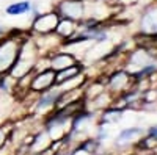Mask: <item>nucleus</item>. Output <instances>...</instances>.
<instances>
[{"instance_id":"20","label":"nucleus","mask_w":157,"mask_h":155,"mask_svg":"<svg viewBox=\"0 0 157 155\" xmlns=\"http://www.w3.org/2000/svg\"><path fill=\"white\" fill-rule=\"evenodd\" d=\"M143 155H157L155 152H149V153H143Z\"/></svg>"},{"instance_id":"3","label":"nucleus","mask_w":157,"mask_h":155,"mask_svg":"<svg viewBox=\"0 0 157 155\" xmlns=\"http://www.w3.org/2000/svg\"><path fill=\"white\" fill-rule=\"evenodd\" d=\"M137 85L134 75L124 68H116L107 72V89L115 96H121Z\"/></svg>"},{"instance_id":"9","label":"nucleus","mask_w":157,"mask_h":155,"mask_svg":"<svg viewBox=\"0 0 157 155\" xmlns=\"http://www.w3.org/2000/svg\"><path fill=\"white\" fill-rule=\"evenodd\" d=\"M54 144V139L50 138L49 132L44 128V125L39 128L36 133H33L30 143H29V155H35V153H41V152H46L47 149L52 147Z\"/></svg>"},{"instance_id":"19","label":"nucleus","mask_w":157,"mask_h":155,"mask_svg":"<svg viewBox=\"0 0 157 155\" xmlns=\"http://www.w3.org/2000/svg\"><path fill=\"white\" fill-rule=\"evenodd\" d=\"M5 33H6V30H5V28L2 27V25H0V39H2V38H3V35H5Z\"/></svg>"},{"instance_id":"4","label":"nucleus","mask_w":157,"mask_h":155,"mask_svg":"<svg viewBox=\"0 0 157 155\" xmlns=\"http://www.w3.org/2000/svg\"><path fill=\"white\" fill-rule=\"evenodd\" d=\"M60 17L61 16L58 14L55 9L35 13V17L32 20V27H30V33H33L35 36L55 33L57 25L60 22Z\"/></svg>"},{"instance_id":"21","label":"nucleus","mask_w":157,"mask_h":155,"mask_svg":"<svg viewBox=\"0 0 157 155\" xmlns=\"http://www.w3.org/2000/svg\"><path fill=\"white\" fill-rule=\"evenodd\" d=\"M154 3H155V5H157V0H155V2H154Z\"/></svg>"},{"instance_id":"8","label":"nucleus","mask_w":157,"mask_h":155,"mask_svg":"<svg viewBox=\"0 0 157 155\" xmlns=\"http://www.w3.org/2000/svg\"><path fill=\"white\" fill-rule=\"evenodd\" d=\"M77 63H80V60L77 58V55H74L72 52L64 50V49H60V50L54 52V54L49 57V68H52L57 72L72 66V64H77Z\"/></svg>"},{"instance_id":"10","label":"nucleus","mask_w":157,"mask_h":155,"mask_svg":"<svg viewBox=\"0 0 157 155\" xmlns=\"http://www.w3.org/2000/svg\"><path fill=\"white\" fill-rule=\"evenodd\" d=\"M77 33H78V22L77 20H72L69 17H60V22L57 25L55 35L60 38L63 42L71 39V38L75 36Z\"/></svg>"},{"instance_id":"18","label":"nucleus","mask_w":157,"mask_h":155,"mask_svg":"<svg viewBox=\"0 0 157 155\" xmlns=\"http://www.w3.org/2000/svg\"><path fill=\"white\" fill-rule=\"evenodd\" d=\"M94 2H104V3H112V5H113L116 0H94Z\"/></svg>"},{"instance_id":"17","label":"nucleus","mask_w":157,"mask_h":155,"mask_svg":"<svg viewBox=\"0 0 157 155\" xmlns=\"http://www.w3.org/2000/svg\"><path fill=\"white\" fill-rule=\"evenodd\" d=\"M146 135L157 139V124H152V125L146 127Z\"/></svg>"},{"instance_id":"16","label":"nucleus","mask_w":157,"mask_h":155,"mask_svg":"<svg viewBox=\"0 0 157 155\" xmlns=\"http://www.w3.org/2000/svg\"><path fill=\"white\" fill-rule=\"evenodd\" d=\"M141 2V0H116V5L120 8H130V6H135Z\"/></svg>"},{"instance_id":"7","label":"nucleus","mask_w":157,"mask_h":155,"mask_svg":"<svg viewBox=\"0 0 157 155\" xmlns=\"http://www.w3.org/2000/svg\"><path fill=\"white\" fill-rule=\"evenodd\" d=\"M54 9L61 17H69L77 22H80L86 16L85 0H58Z\"/></svg>"},{"instance_id":"6","label":"nucleus","mask_w":157,"mask_h":155,"mask_svg":"<svg viewBox=\"0 0 157 155\" xmlns=\"http://www.w3.org/2000/svg\"><path fill=\"white\" fill-rule=\"evenodd\" d=\"M57 85V71L52 68H43L33 72L32 75V82L29 86V91L33 94H41L47 89L54 88Z\"/></svg>"},{"instance_id":"5","label":"nucleus","mask_w":157,"mask_h":155,"mask_svg":"<svg viewBox=\"0 0 157 155\" xmlns=\"http://www.w3.org/2000/svg\"><path fill=\"white\" fill-rule=\"evenodd\" d=\"M61 93H63V91L55 85L54 88H50V89H47V91L38 94V99H36L35 103H33L32 113L36 114V116H43V118L49 116L52 111H55Z\"/></svg>"},{"instance_id":"2","label":"nucleus","mask_w":157,"mask_h":155,"mask_svg":"<svg viewBox=\"0 0 157 155\" xmlns=\"http://www.w3.org/2000/svg\"><path fill=\"white\" fill-rule=\"evenodd\" d=\"M146 128L140 125H132L120 130L113 139V147L112 152L115 155H132L134 153V146L138 143L141 136H145Z\"/></svg>"},{"instance_id":"13","label":"nucleus","mask_w":157,"mask_h":155,"mask_svg":"<svg viewBox=\"0 0 157 155\" xmlns=\"http://www.w3.org/2000/svg\"><path fill=\"white\" fill-rule=\"evenodd\" d=\"M85 69H86L85 64L80 61V63L72 64V66H69V68H66V69H63V71H58V72H57V85L66 82V80H69V79H72V77L82 74V72H85Z\"/></svg>"},{"instance_id":"12","label":"nucleus","mask_w":157,"mask_h":155,"mask_svg":"<svg viewBox=\"0 0 157 155\" xmlns=\"http://www.w3.org/2000/svg\"><path fill=\"white\" fill-rule=\"evenodd\" d=\"M124 113H126V110L116 108V107H110L107 110H102L98 114V124H102V125H115V124H118V122L123 119Z\"/></svg>"},{"instance_id":"11","label":"nucleus","mask_w":157,"mask_h":155,"mask_svg":"<svg viewBox=\"0 0 157 155\" xmlns=\"http://www.w3.org/2000/svg\"><path fill=\"white\" fill-rule=\"evenodd\" d=\"M115 102V96L109 91V89H105V91H102L101 94H98L96 97H93L91 100L86 102V108L91 110V111H102V110H107L113 105Z\"/></svg>"},{"instance_id":"14","label":"nucleus","mask_w":157,"mask_h":155,"mask_svg":"<svg viewBox=\"0 0 157 155\" xmlns=\"http://www.w3.org/2000/svg\"><path fill=\"white\" fill-rule=\"evenodd\" d=\"M32 9V2L30 0H21V2H14L5 8V13L8 16H24Z\"/></svg>"},{"instance_id":"15","label":"nucleus","mask_w":157,"mask_h":155,"mask_svg":"<svg viewBox=\"0 0 157 155\" xmlns=\"http://www.w3.org/2000/svg\"><path fill=\"white\" fill-rule=\"evenodd\" d=\"M13 130H14V127L11 124H0V149L5 147L11 141Z\"/></svg>"},{"instance_id":"1","label":"nucleus","mask_w":157,"mask_h":155,"mask_svg":"<svg viewBox=\"0 0 157 155\" xmlns=\"http://www.w3.org/2000/svg\"><path fill=\"white\" fill-rule=\"evenodd\" d=\"M25 38L27 36H22L21 31H14L0 39V75L8 74L14 66Z\"/></svg>"}]
</instances>
